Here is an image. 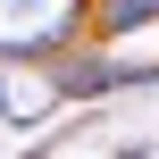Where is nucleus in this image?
<instances>
[{
    "instance_id": "obj_1",
    "label": "nucleus",
    "mask_w": 159,
    "mask_h": 159,
    "mask_svg": "<svg viewBox=\"0 0 159 159\" xmlns=\"http://www.w3.org/2000/svg\"><path fill=\"white\" fill-rule=\"evenodd\" d=\"M151 17H159V0H101V34H134Z\"/></svg>"
},
{
    "instance_id": "obj_2",
    "label": "nucleus",
    "mask_w": 159,
    "mask_h": 159,
    "mask_svg": "<svg viewBox=\"0 0 159 159\" xmlns=\"http://www.w3.org/2000/svg\"><path fill=\"white\" fill-rule=\"evenodd\" d=\"M0 109H8V84H0Z\"/></svg>"
}]
</instances>
